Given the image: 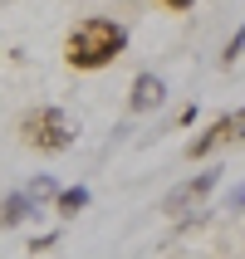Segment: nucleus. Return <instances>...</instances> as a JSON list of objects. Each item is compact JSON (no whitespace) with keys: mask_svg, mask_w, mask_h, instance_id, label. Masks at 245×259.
Here are the masks:
<instances>
[{"mask_svg":"<svg viewBox=\"0 0 245 259\" xmlns=\"http://www.w3.org/2000/svg\"><path fill=\"white\" fill-rule=\"evenodd\" d=\"M123 49H128V29L118 25V20H108V15H93V20H84V25H74L69 39H64L69 69H84V73L108 69Z\"/></svg>","mask_w":245,"mask_h":259,"instance_id":"f257e3e1","label":"nucleus"},{"mask_svg":"<svg viewBox=\"0 0 245 259\" xmlns=\"http://www.w3.org/2000/svg\"><path fill=\"white\" fill-rule=\"evenodd\" d=\"M74 117L64 113V108H54V103H40V108H29L25 117H20V142L34 147V152H69L74 147Z\"/></svg>","mask_w":245,"mask_h":259,"instance_id":"f03ea898","label":"nucleus"},{"mask_svg":"<svg viewBox=\"0 0 245 259\" xmlns=\"http://www.w3.org/2000/svg\"><path fill=\"white\" fill-rule=\"evenodd\" d=\"M221 171H226V166H201L196 176H187L182 186H172V191H167L162 210H167V215H187V210H196V205H201L206 196L221 186Z\"/></svg>","mask_w":245,"mask_h":259,"instance_id":"7ed1b4c3","label":"nucleus"},{"mask_svg":"<svg viewBox=\"0 0 245 259\" xmlns=\"http://www.w3.org/2000/svg\"><path fill=\"white\" fill-rule=\"evenodd\" d=\"M245 137V108H235V113H226V117H216L206 132H196L187 142V157L191 161H201V157H211L216 147H226V142H240Z\"/></svg>","mask_w":245,"mask_h":259,"instance_id":"20e7f679","label":"nucleus"},{"mask_svg":"<svg viewBox=\"0 0 245 259\" xmlns=\"http://www.w3.org/2000/svg\"><path fill=\"white\" fill-rule=\"evenodd\" d=\"M162 103H167V83H162L157 73H137L132 78V93H128V108L132 113H157Z\"/></svg>","mask_w":245,"mask_h":259,"instance_id":"39448f33","label":"nucleus"},{"mask_svg":"<svg viewBox=\"0 0 245 259\" xmlns=\"http://www.w3.org/2000/svg\"><path fill=\"white\" fill-rule=\"evenodd\" d=\"M29 215H40V205L29 201V191H10V196L0 201V230H15V225H25Z\"/></svg>","mask_w":245,"mask_h":259,"instance_id":"423d86ee","label":"nucleus"},{"mask_svg":"<svg viewBox=\"0 0 245 259\" xmlns=\"http://www.w3.org/2000/svg\"><path fill=\"white\" fill-rule=\"evenodd\" d=\"M88 201H93V196H88V186H64V191L54 196V210H59L64 220H74L79 210H88Z\"/></svg>","mask_w":245,"mask_h":259,"instance_id":"0eeeda50","label":"nucleus"},{"mask_svg":"<svg viewBox=\"0 0 245 259\" xmlns=\"http://www.w3.org/2000/svg\"><path fill=\"white\" fill-rule=\"evenodd\" d=\"M25 191H29V201H34V205H44V201H54V196H59V181H54L49 171H40Z\"/></svg>","mask_w":245,"mask_h":259,"instance_id":"6e6552de","label":"nucleus"},{"mask_svg":"<svg viewBox=\"0 0 245 259\" xmlns=\"http://www.w3.org/2000/svg\"><path fill=\"white\" fill-rule=\"evenodd\" d=\"M240 49H245V25L235 29L231 39H226V49H221V69H235V59H240Z\"/></svg>","mask_w":245,"mask_h":259,"instance_id":"1a4fd4ad","label":"nucleus"},{"mask_svg":"<svg viewBox=\"0 0 245 259\" xmlns=\"http://www.w3.org/2000/svg\"><path fill=\"white\" fill-rule=\"evenodd\" d=\"M226 210H245V181L231 191V201H226Z\"/></svg>","mask_w":245,"mask_h":259,"instance_id":"9d476101","label":"nucleus"},{"mask_svg":"<svg viewBox=\"0 0 245 259\" xmlns=\"http://www.w3.org/2000/svg\"><path fill=\"white\" fill-rule=\"evenodd\" d=\"M54 240H59L54 230H49V235H34V240H29V249H34V254H40V249H49V245H54Z\"/></svg>","mask_w":245,"mask_h":259,"instance_id":"9b49d317","label":"nucleus"},{"mask_svg":"<svg viewBox=\"0 0 245 259\" xmlns=\"http://www.w3.org/2000/svg\"><path fill=\"white\" fill-rule=\"evenodd\" d=\"M187 122H196V103H187V108L177 113V127H187Z\"/></svg>","mask_w":245,"mask_h":259,"instance_id":"f8f14e48","label":"nucleus"},{"mask_svg":"<svg viewBox=\"0 0 245 259\" xmlns=\"http://www.w3.org/2000/svg\"><path fill=\"white\" fill-rule=\"evenodd\" d=\"M162 5H167V10H191L196 0H162Z\"/></svg>","mask_w":245,"mask_h":259,"instance_id":"ddd939ff","label":"nucleus"}]
</instances>
